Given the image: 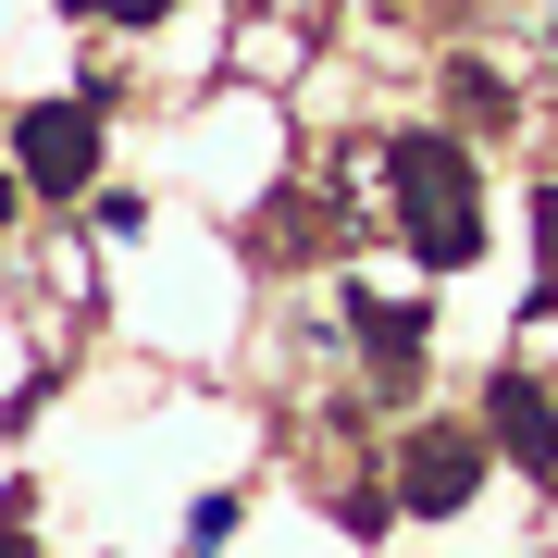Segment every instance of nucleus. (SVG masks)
Here are the masks:
<instances>
[{"instance_id": "4", "label": "nucleus", "mask_w": 558, "mask_h": 558, "mask_svg": "<svg viewBox=\"0 0 558 558\" xmlns=\"http://www.w3.org/2000/svg\"><path fill=\"white\" fill-rule=\"evenodd\" d=\"M484 435H497L534 484H558V410H546L534 373H497V385H484Z\"/></svg>"}, {"instance_id": "1", "label": "nucleus", "mask_w": 558, "mask_h": 558, "mask_svg": "<svg viewBox=\"0 0 558 558\" xmlns=\"http://www.w3.org/2000/svg\"><path fill=\"white\" fill-rule=\"evenodd\" d=\"M385 174H398V223H410V248L435 260V274H459V260L484 248V186H472V149H459L447 124H410Z\"/></svg>"}, {"instance_id": "9", "label": "nucleus", "mask_w": 558, "mask_h": 558, "mask_svg": "<svg viewBox=\"0 0 558 558\" xmlns=\"http://www.w3.org/2000/svg\"><path fill=\"white\" fill-rule=\"evenodd\" d=\"M0 558H38V546H25V521H0Z\"/></svg>"}, {"instance_id": "2", "label": "nucleus", "mask_w": 558, "mask_h": 558, "mask_svg": "<svg viewBox=\"0 0 558 558\" xmlns=\"http://www.w3.org/2000/svg\"><path fill=\"white\" fill-rule=\"evenodd\" d=\"M13 174L38 186V199H75L87 174H100V87L87 100H38L13 124Z\"/></svg>"}, {"instance_id": "5", "label": "nucleus", "mask_w": 558, "mask_h": 558, "mask_svg": "<svg viewBox=\"0 0 558 558\" xmlns=\"http://www.w3.org/2000/svg\"><path fill=\"white\" fill-rule=\"evenodd\" d=\"M422 336H435V323H422V299L398 311V299H360V348H373V373L385 385H410L422 373Z\"/></svg>"}, {"instance_id": "10", "label": "nucleus", "mask_w": 558, "mask_h": 558, "mask_svg": "<svg viewBox=\"0 0 558 558\" xmlns=\"http://www.w3.org/2000/svg\"><path fill=\"white\" fill-rule=\"evenodd\" d=\"M13 186H25V174H0V223H13Z\"/></svg>"}, {"instance_id": "3", "label": "nucleus", "mask_w": 558, "mask_h": 558, "mask_svg": "<svg viewBox=\"0 0 558 558\" xmlns=\"http://www.w3.org/2000/svg\"><path fill=\"white\" fill-rule=\"evenodd\" d=\"M484 447H497V435H472V422H410V447H398V497H410L422 521L472 509V484H484Z\"/></svg>"}, {"instance_id": "7", "label": "nucleus", "mask_w": 558, "mask_h": 558, "mask_svg": "<svg viewBox=\"0 0 558 558\" xmlns=\"http://www.w3.org/2000/svg\"><path fill=\"white\" fill-rule=\"evenodd\" d=\"M223 534H236V497H199V509H186V558H211Z\"/></svg>"}, {"instance_id": "8", "label": "nucleus", "mask_w": 558, "mask_h": 558, "mask_svg": "<svg viewBox=\"0 0 558 558\" xmlns=\"http://www.w3.org/2000/svg\"><path fill=\"white\" fill-rule=\"evenodd\" d=\"M112 25H161V0H112Z\"/></svg>"}, {"instance_id": "6", "label": "nucleus", "mask_w": 558, "mask_h": 558, "mask_svg": "<svg viewBox=\"0 0 558 558\" xmlns=\"http://www.w3.org/2000/svg\"><path fill=\"white\" fill-rule=\"evenodd\" d=\"M447 87H459V112H472V124H497V112H509V75H497V62H459Z\"/></svg>"}, {"instance_id": "11", "label": "nucleus", "mask_w": 558, "mask_h": 558, "mask_svg": "<svg viewBox=\"0 0 558 558\" xmlns=\"http://www.w3.org/2000/svg\"><path fill=\"white\" fill-rule=\"evenodd\" d=\"M546 25H558V13H546Z\"/></svg>"}]
</instances>
